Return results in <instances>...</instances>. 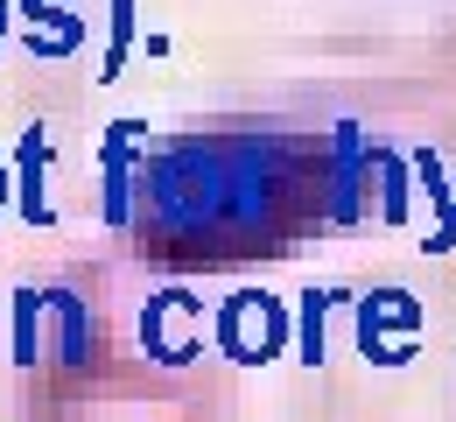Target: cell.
Here are the masks:
<instances>
[{
	"mask_svg": "<svg viewBox=\"0 0 456 422\" xmlns=\"http://www.w3.org/2000/svg\"><path fill=\"white\" fill-rule=\"evenodd\" d=\"M0 36H7V0H0Z\"/></svg>",
	"mask_w": 456,
	"mask_h": 422,
	"instance_id": "cell-10",
	"label": "cell"
},
{
	"mask_svg": "<svg viewBox=\"0 0 456 422\" xmlns=\"http://www.w3.org/2000/svg\"><path fill=\"white\" fill-rule=\"evenodd\" d=\"M372 183H379V219L400 226L407 219V170H400L394 155H372Z\"/></svg>",
	"mask_w": 456,
	"mask_h": 422,
	"instance_id": "cell-8",
	"label": "cell"
},
{
	"mask_svg": "<svg viewBox=\"0 0 456 422\" xmlns=\"http://www.w3.org/2000/svg\"><path fill=\"white\" fill-rule=\"evenodd\" d=\"M14 360L21 366L43 360V296H36V289L14 296Z\"/></svg>",
	"mask_w": 456,
	"mask_h": 422,
	"instance_id": "cell-7",
	"label": "cell"
},
{
	"mask_svg": "<svg viewBox=\"0 0 456 422\" xmlns=\"http://www.w3.org/2000/svg\"><path fill=\"white\" fill-rule=\"evenodd\" d=\"M43 170H50V134L28 127V134H21V170H14V204H21L28 226H50V219H57V211H50V190H43Z\"/></svg>",
	"mask_w": 456,
	"mask_h": 422,
	"instance_id": "cell-5",
	"label": "cell"
},
{
	"mask_svg": "<svg viewBox=\"0 0 456 422\" xmlns=\"http://www.w3.org/2000/svg\"><path fill=\"white\" fill-rule=\"evenodd\" d=\"M0 204H7V170H0Z\"/></svg>",
	"mask_w": 456,
	"mask_h": 422,
	"instance_id": "cell-11",
	"label": "cell"
},
{
	"mask_svg": "<svg viewBox=\"0 0 456 422\" xmlns=\"http://www.w3.org/2000/svg\"><path fill=\"white\" fill-rule=\"evenodd\" d=\"M414 331H421V302L379 289V296L358 302V352L372 366H407L414 360Z\"/></svg>",
	"mask_w": 456,
	"mask_h": 422,
	"instance_id": "cell-2",
	"label": "cell"
},
{
	"mask_svg": "<svg viewBox=\"0 0 456 422\" xmlns=\"http://www.w3.org/2000/svg\"><path fill=\"white\" fill-rule=\"evenodd\" d=\"M330 310H338V296H323V289H309L302 310H295V352H302V366H323V324H330Z\"/></svg>",
	"mask_w": 456,
	"mask_h": 422,
	"instance_id": "cell-6",
	"label": "cell"
},
{
	"mask_svg": "<svg viewBox=\"0 0 456 422\" xmlns=\"http://www.w3.org/2000/svg\"><path fill=\"white\" fill-rule=\"evenodd\" d=\"M126 43H134V0H113V50H106V70H99V78H113V70H119Z\"/></svg>",
	"mask_w": 456,
	"mask_h": 422,
	"instance_id": "cell-9",
	"label": "cell"
},
{
	"mask_svg": "<svg viewBox=\"0 0 456 422\" xmlns=\"http://www.w3.org/2000/svg\"><path fill=\"white\" fill-rule=\"evenodd\" d=\"M288 310L274 296H260V289H239V296L218 302V324H211V338H218V352L239 366H267L274 352H288Z\"/></svg>",
	"mask_w": 456,
	"mask_h": 422,
	"instance_id": "cell-1",
	"label": "cell"
},
{
	"mask_svg": "<svg viewBox=\"0 0 456 422\" xmlns=\"http://www.w3.org/2000/svg\"><path fill=\"white\" fill-rule=\"evenodd\" d=\"M21 36H28V50L63 57L85 43V14H77V0H21Z\"/></svg>",
	"mask_w": 456,
	"mask_h": 422,
	"instance_id": "cell-4",
	"label": "cell"
},
{
	"mask_svg": "<svg viewBox=\"0 0 456 422\" xmlns=\"http://www.w3.org/2000/svg\"><path fill=\"white\" fill-rule=\"evenodd\" d=\"M141 338H148V352L162 366H183L204 352V302L183 296V289H169V296L148 302V317H141Z\"/></svg>",
	"mask_w": 456,
	"mask_h": 422,
	"instance_id": "cell-3",
	"label": "cell"
}]
</instances>
